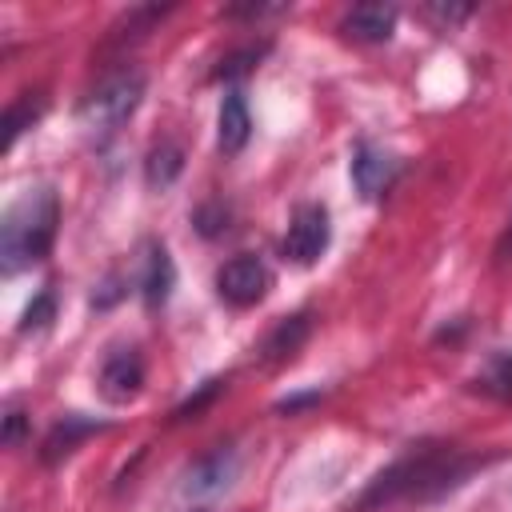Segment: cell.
Here are the masks:
<instances>
[{
  "label": "cell",
  "mask_w": 512,
  "mask_h": 512,
  "mask_svg": "<svg viewBox=\"0 0 512 512\" xmlns=\"http://www.w3.org/2000/svg\"><path fill=\"white\" fill-rule=\"evenodd\" d=\"M236 464H240L236 448H228V444L212 448L208 456H200V460L188 468L184 492H188V496H216V492H224V488L232 484V476H236Z\"/></svg>",
  "instance_id": "8"
},
{
  "label": "cell",
  "mask_w": 512,
  "mask_h": 512,
  "mask_svg": "<svg viewBox=\"0 0 512 512\" xmlns=\"http://www.w3.org/2000/svg\"><path fill=\"white\" fill-rule=\"evenodd\" d=\"M172 284H176L172 256H168L164 244H152V248H148V260H144V276H140V296H144V304H148V308H160V304L168 300Z\"/></svg>",
  "instance_id": "11"
},
{
  "label": "cell",
  "mask_w": 512,
  "mask_h": 512,
  "mask_svg": "<svg viewBox=\"0 0 512 512\" xmlns=\"http://www.w3.org/2000/svg\"><path fill=\"white\" fill-rule=\"evenodd\" d=\"M248 132H252V116H248V104L240 92H228L220 100V116H216V140H220V152H240L248 144Z\"/></svg>",
  "instance_id": "10"
},
{
  "label": "cell",
  "mask_w": 512,
  "mask_h": 512,
  "mask_svg": "<svg viewBox=\"0 0 512 512\" xmlns=\"http://www.w3.org/2000/svg\"><path fill=\"white\" fill-rule=\"evenodd\" d=\"M56 220H60V204L52 188H36L24 192L0 224V256H4V272H20L28 264H36L40 256H48L52 236H56Z\"/></svg>",
  "instance_id": "1"
},
{
  "label": "cell",
  "mask_w": 512,
  "mask_h": 512,
  "mask_svg": "<svg viewBox=\"0 0 512 512\" xmlns=\"http://www.w3.org/2000/svg\"><path fill=\"white\" fill-rule=\"evenodd\" d=\"M484 388H492V392H500V396H512V352H504V356H496V360L488 364Z\"/></svg>",
  "instance_id": "17"
},
{
  "label": "cell",
  "mask_w": 512,
  "mask_h": 512,
  "mask_svg": "<svg viewBox=\"0 0 512 512\" xmlns=\"http://www.w3.org/2000/svg\"><path fill=\"white\" fill-rule=\"evenodd\" d=\"M180 168H184V152L176 144H160L144 160V180H148V188H168L180 176Z\"/></svg>",
  "instance_id": "14"
},
{
  "label": "cell",
  "mask_w": 512,
  "mask_h": 512,
  "mask_svg": "<svg viewBox=\"0 0 512 512\" xmlns=\"http://www.w3.org/2000/svg\"><path fill=\"white\" fill-rule=\"evenodd\" d=\"M268 284H272V276H268V268H264L260 256H232V260L216 272V292H220V300H228L232 308H252V304H260L264 292H268Z\"/></svg>",
  "instance_id": "5"
},
{
  "label": "cell",
  "mask_w": 512,
  "mask_h": 512,
  "mask_svg": "<svg viewBox=\"0 0 512 512\" xmlns=\"http://www.w3.org/2000/svg\"><path fill=\"white\" fill-rule=\"evenodd\" d=\"M104 424L100 420H84V416H64L52 432H48V440H44V460L48 464H56L60 456H68L84 436H92V432H100Z\"/></svg>",
  "instance_id": "12"
},
{
  "label": "cell",
  "mask_w": 512,
  "mask_h": 512,
  "mask_svg": "<svg viewBox=\"0 0 512 512\" xmlns=\"http://www.w3.org/2000/svg\"><path fill=\"white\" fill-rule=\"evenodd\" d=\"M20 428H24V416L20 412H8L4 416V444H16L20 440Z\"/></svg>",
  "instance_id": "19"
},
{
  "label": "cell",
  "mask_w": 512,
  "mask_h": 512,
  "mask_svg": "<svg viewBox=\"0 0 512 512\" xmlns=\"http://www.w3.org/2000/svg\"><path fill=\"white\" fill-rule=\"evenodd\" d=\"M396 28V8L392 4H356L344 20H340V32L348 40H360V44H380L388 40Z\"/></svg>",
  "instance_id": "9"
},
{
  "label": "cell",
  "mask_w": 512,
  "mask_h": 512,
  "mask_svg": "<svg viewBox=\"0 0 512 512\" xmlns=\"http://www.w3.org/2000/svg\"><path fill=\"white\" fill-rule=\"evenodd\" d=\"M468 460H460L456 452L444 448H420L404 460H396L388 472H380L372 480V488L360 496V508H376V504H392L400 496H416L428 488H448L456 476H464Z\"/></svg>",
  "instance_id": "2"
},
{
  "label": "cell",
  "mask_w": 512,
  "mask_h": 512,
  "mask_svg": "<svg viewBox=\"0 0 512 512\" xmlns=\"http://www.w3.org/2000/svg\"><path fill=\"white\" fill-rule=\"evenodd\" d=\"M52 316H56V296H52V288H44V292L24 308V324H20V332H40V328H48Z\"/></svg>",
  "instance_id": "16"
},
{
  "label": "cell",
  "mask_w": 512,
  "mask_h": 512,
  "mask_svg": "<svg viewBox=\"0 0 512 512\" xmlns=\"http://www.w3.org/2000/svg\"><path fill=\"white\" fill-rule=\"evenodd\" d=\"M40 112H44V100H40V96H36V100H32V96L16 100V104L4 112V140H0V144H4V148H12V144H16V136L40 120Z\"/></svg>",
  "instance_id": "15"
},
{
  "label": "cell",
  "mask_w": 512,
  "mask_h": 512,
  "mask_svg": "<svg viewBox=\"0 0 512 512\" xmlns=\"http://www.w3.org/2000/svg\"><path fill=\"white\" fill-rule=\"evenodd\" d=\"M308 328H312L308 312H296V316L280 320V324L272 328V336L264 340V360H272V364H276V360H288V356H296V348L304 344Z\"/></svg>",
  "instance_id": "13"
},
{
  "label": "cell",
  "mask_w": 512,
  "mask_h": 512,
  "mask_svg": "<svg viewBox=\"0 0 512 512\" xmlns=\"http://www.w3.org/2000/svg\"><path fill=\"white\" fill-rule=\"evenodd\" d=\"M396 172H400V160H396V156H388L384 148L360 144V148L352 152V184L360 188V196H364V200L384 196V192L392 188Z\"/></svg>",
  "instance_id": "6"
},
{
  "label": "cell",
  "mask_w": 512,
  "mask_h": 512,
  "mask_svg": "<svg viewBox=\"0 0 512 512\" xmlns=\"http://www.w3.org/2000/svg\"><path fill=\"white\" fill-rule=\"evenodd\" d=\"M140 384H144L140 352L136 348H116L100 368V396L112 400V404H124V400H132L140 392Z\"/></svg>",
  "instance_id": "7"
},
{
  "label": "cell",
  "mask_w": 512,
  "mask_h": 512,
  "mask_svg": "<svg viewBox=\"0 0 512 512\" xmlns=\"http://www.w3.org/2000/svg\"><path fill=\"white\" fill-rule=\"evenodd\" d=\"M328 236H332V224H328V212L320 204L296 208V216H292V224L284 232V260H292L300 268L316 264L324 256V248H328Z\"/></svg>",
  "instance_id": "4"
},
{
  "label": "cell",
  "mask_w": 512,
  "mask_h": 512,
  "mask_svg": "<svg viewBox=\"0 0 512 512\" xmlns=\"http://www.w3.org/2000/svg\"><path fill=\"white\" fill-rule=\"evenodd\" d=\"M220 388H224L220 380H204V388H200L196 396H188V400H184V404L176 408V420H188V416H196V412H204V408H208V400H212V396H216Z\"/></svg>",
  "instance_id": "18"
},
{
  "label": "cell",
  "mask_w": 512,
  "mask_h": 512,
  "mask_svg": "<svg viewBox=\"0 0 512 512\" xmlns=\"http://www.w3.org/2000/svg\"><path fill=\"white\" fill-rule=\"evenodd\" d=\"M140 100H144V76H140L136 68H124V72L104 76V80L84 96L76 120H80V128H84L88 136L104 140V136H112V132L140 108Z\"/></svg>",
  "instance_id": "3"
}]
</instances>
